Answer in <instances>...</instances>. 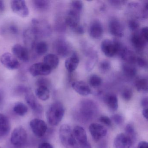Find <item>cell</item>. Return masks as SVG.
<instances>
[{"label": "cell", "instance_id": "obj_1", "mask_svg": "<svg viewBox=\"0 0 148 148\" xmlns=\"http://www.w3.org/2000/svg\"><path fill=\"white\" fill-rule=\"evenodd\" d=\"M98 112V107L94 101L84 99L80 102L78 108L77 117L83 122H88L95 118Z\"/></svg>", "mask_w": 148, "mask_h": 148}, {"label": "cell", "instance_id": "obj_2", "mask_svg": "<svg viewBox=\"0 0 148 148\" xmlns=\"http://www.w3.org/2000/svg\"><path fill=\"white\" fill-rule=\"evenodd\" d=\"M64 113V107L61 102L57 101L53 103L47 111L48 123L53 126L58 125L62 121Z\"/></svg>", "mask_w": 148, "mask_h": 148}, {"label": "cell", "instance_id": "obj_3", "mask_svg": "<svg viewBox=\"0 0 148 148\" xmlns=\"http://www.w3.org/2000/svg\"><path fill=\"white\" fill-rule=\"evenodd\" d=\"M59 137L60 142L65 148H79L73 130L68 125L64 124L60 126Z\"/></svg>", "mask_w": 148, "mask_h": 148}, {"label": "cell", "instance_id": "obj_4", "mask_svg": "<svg viewBox=\"0 0 148 148\" xmlns=\"http://www.w3.org/2000/svg\"><path fill=\"white\" fill-rule=\"evenodd\" d=\"M73 132L79 148H92L90 144L88 141L86 132L83 127L76 125L73 128Z\"/></svg>", "mask_w": 148, "mask_h": 148}, {"label": "cell", "instance_id": "obj_5", "mask_svg": "<svg viewBox=\"0 0 148 148\" xmlns=\"http://www.w3.org/2000/svg\"><path fill=\"white\" fill-rule=\"evenodd\" d=\"M27 139V133L24 128L19 126L15 128L12 132L11 142L16 147H21L24 145Z\"/></svg>", "mask_w": 148, "mask_h": 148}, {"label": "cell", "instance_id": "obj_6", "mask_svg": "<svg viewBox=\"0 0 148 148\" xmlns=\"http://www.w3.org/2000/svg\"><path fill=\"white\" fill-rule=\"evenodd\" d=\"M89 130L92 138L96 142L100 141L107 134L106 128L98 123L91 124L89 126Z\"/></svg>", "mask_w": 148, "mask_h": 148}, {"label": "cell", "instance_id": "obj_7", "mask_svg": "<svg viewBox=\"0 0 148 148\" xmlns=\"http://www.w3.org/2000/svg\"><path fill=\"white\" fill-rule=\"evenodd\" d=\"M13 12L22 18H26L29 14V11L25 1L23 0L12 1L11 3Z\"/></svg>", "mask_w": 148, "mask_h": 148}, {"label": "cell", "instance_id": "obj_8", "mask_svg": "<svg viewBox=\"0 0 148 148\" xmlns=\"http://www.w3.org/2000/svg\"><path fill=\"white\" fill-rule=\"evenodd\" d=\"M30 125L33 133L39 137L43 136L47 130L46 123L39 119H32L30 122Z\"/></svg>", "mask_w": 148, "mask_h": 148}, {"label": "cell", "instance_id": "obj_9", "mask_svg": "<svg viewBox=\"0 0 148 148\" xmlns=\"http://www.w3.org/2000/svg\"><path fill=\"white\" fill-rule=\"evenodd\" d=\"M0 62L4 66L9 70H16L20 66L18 60L9 53H5L2 54L0 58Z\"/></svg>", "mask_w": 148, "mask_h": 148}, {"label": "cell", "instance_id": "obj_10", "mask_svg": "<svg viewBox=\"0 0 148 148\" xmlns=\"http://www.w3.org/2000/svg\"><path fill=\"white\" fill-rule=\"evenodd\" d=\"M132 139L125 133L118 134L113 142L114 148H130L134 143Z\"/></svg>", "mask_w": 148, "mask_h": 148}, {"label": "cell", "instance_id": "obj_11", "mask_svg": "<svg viewBox=\"0 0 148 148\" xmlns=\"http://www.w3.org/2000/svg\"><path fill=\"white\" fill-rule=\"evenodd\" d=\"M51 71V69L44 63L34 64L29 68L30 73L34 77L40 75L47 76L50 74Z\"/></svg>", "mask_w": 148, "mask_h": 148}, {"label": "cell", "instance_id": "obj_12", "mask_svg": "<svg viewBox=\"0 0 148 148\" xmlns=\"http://www.w3.org/2000/svg\"><path fill=\"white\" fill-rule=\"evenodd\" d=\"M12 52L14 56L20 60L25 62L29 61V53L28 49L20 44L14 45L12 48Z\"/></svg>", "mask_w": 148, "mask_h": 148}, {"label": "cell", "instance_id": "obj_13", "mask_svg": "<svg viewBox=\"0 0 148 148\" xmlns=\"http://www.w3.org/2000/svg\"><path fill=\"white\" fill-rule=\"evenodd\" d=\"M101 50L104 54L109 58L114 57L117 54V50L114 41L105 39L101 43Z\"/></svg>", "mask_w": 148, "mask_h": 148}, {"label": "cell", "instance_id": "obj_14", "mask_svg": "<svg viewBox=\"0 0 148 148\" xmlns=\"http://www.w3.org/2000/svg\"><path fill=\"white\" fill-rule=\"evenodd\" d=\"M25 99L27 103L33 110L36 113H41L43 112V108L42 106L38 102L37 99L33 93L29 90L25 94Z\"/></svg>", "mask_w": 148, "mask_h": 148}, {"label": "cell", "instance_id": "obj_15", "mask_svg": "<svg viewBox=\"0 0 148 148\" xmlns=\"http://www.w3.org/2000/svg\"><path fill=\"white\" fill-rule=\"evenodd\" d=\"M11 124L8 117L0 113V139L6 137L10 133Z\"/></svg>", "mask_w": 148, "mask_h": 148}, {"label": "cell", "instance_id": "obj_16", "mask_svg": "<svg viewBox=\"0 0 148 148\" xmlns=\"http://www.w3.org/2000/svg\"><path fill=\"white\" fill-rule=\"evenodd\" d=\"M80 13L71 9L68 12L65 19V24L73 29L79 25L80 20Z\"/></svg>", "mask_w": 148, "mask_h": 148}, {"label": "cell", "instance_id": "obj_17", "mask_svg": "<svg viewBox=\"0 0 148 148\" xmlns=\"http://www.w3.org/2000/svg\"><path fill=\"white\" fill-rule=\"evenodd\" d=\"M53 48L58 55L63 57L67 56L70 51L69 45L62 39L58 40L54 42Z\"/></svg>", "mask_w": 148, "mask_h": 148}, {"label": "cell", "instance_id": "obj_18", "mask_svg": "<svg viewBox=\"0 0 148 148\" xmlns=\"http://www.w3.org/2000/svg\"><path fill=\"white\" fill-rule=\"evenodd\" d=\"M109 27L110 32L113 36L119 38L123 36V28L119 21L115 19L112 20L109 23Z\"/></svg>", "mask_w": 148, "mask_h": 148}, {"label": "cell", "instance_id": "obj_19", "mask_svg": "<svg viewBox=\"0 0 148 148\" xmlns=\"http://www.w3.org/2000/svg\"><path fill=\"white\" fill-rule=\"evenodd\" d=\"M72 87L77 93L81 96H88L91 93L90 88L84 81H75L72 84Z\"/></svg>", "mask_w": 148, "mask_h": 148}, {"label": "cell", "instance_id": "obj_20", "mask_svg": "<svg viewBox=\"0 0 148 148\" xmlns=\"http://www.w3.org/2000/svg\"><path fill=\"white\" fill-rule=\"evenodd\" d=\"M104 101L111 111H116L118 109V99L116 95L115 94L112 93L107 94L105 97Z\"/></svg>", "mask_w": 148, "mask_h": 148}, {"label": "cell", "instance_id": "obj_21", "mask_svg": "<svg viewBox=\"0 0 148 148\" xmlns=\"http://www.w3.org/2000/svg\"><path fill=\"white\" fill-rule=\"evenodd\" d=\"M90 36L94 39H98L102 36L103 28L101 23L98 21L92 22L89 29Z\"/></svg>", "mask_w": 148, "mask_h": 148}, {"label": "cell", "instance_id": "obj_22", "mask_svg": "<svg viewBox=\"0 0 148 148\" xmlns=\"http://www.w3.org/2000/svg\"><path fill=\"white\" fill-rule=\"evenodd\" d=\"M79 64V59L76 53H73L71 57L66 60L65 66L69 72L72 73L75 71Z\"/></svg>", "mask_w": 148, "mask_h": 148}, {"label": "cell", "instance_id": "obj_23", "mask_svg": "<svg viewBox=\"0 0 148 148\" xmlns=\"http://www.w3.org/2000/svg\"><path fill=\"white\" fill-rule=\"evenodd\" d=\"M44 63L53 70L58 67L59 64V59L56 54L50 53L44 57Z\"/></svg>", "mask_w": 148, "mask_h": 148}, {"label": "cell", "instance_id": "obj_24", "mask_svg": "<svg viewBox=\"0 0 148 148\" xmlns=\"http://www.w3.org/2000/svg\"><path fill=\"white\" fill-rule=\"evenodd\" d=\"M131 41L134 47L138 50L143 49L148 42L139 34H133L132 37Z\"/></svg>", "mask_w": 148, "mask_h": 148}, {"label": "cell", "instance_id": "obj_25", "mask_svg": "<svg viewBox=\"0 0 148 148\" xmlns=\"http://www.w3.org/2000/svg\"><path fill=\"white\" fill-rule=\"evenodd\" d=\"M36 96L40 100L46 101L50 98V92L49 87L46 86H38L35 90Z\"/></svg>", "mask_w": 148, "mask_h": 148}, {"label": "cell", "instance_id": "obj_26", "mask_svg": "<svg viewBox=\"0 0 148 148\" xmlns=\"http://www.w3.org/2000/svg\"><path fill=\"white\" fill-rule=\"evenodd\" d=\"M32 48L34 49L35 52L38 55L42 56L46 53L48 51V45L45 41H39L35 43Z\"/></svg>", "mask_w": 148, "mask_h": 148}, {"label": "cell", "instance_id": "obj_27", "mask_svg": "<svg viewBox=\"0 0 148 148\" xmlns=\"http://www.w3.org/2000/svg\"><path fill=\"white\" fill-rule=\"evenodd\" d=\"M135 86L138 91L147 92H148V80L145 78L138 79L135 83Z\"/></svg>", "mask_w": 148, "mask_h": 148}, {"label": "cell", "instance_id": "obj_28", "mask_svg": "<svg viewBox=\"0 0 148 148\" xmlns=\"http://www.w3.org/2000/svg\"><path fill=\"white\" fill-rule=\"evenodd\" d=\"M98 60V55L96 52H92L89 56L86 62V69L88 71H90L94 68Z\"/></svg>", "mask_w": 148, "mask_h": 148}, {"label": "cell", "instance_id": "obj_29", "mask_svg": "<svg viewBox=\"0 0 148 148\" xmlns=\"http://www.w3.org/2000/svg\"><path fill=\"white\" fill-rule=\"evenodd\" d=\"M13 110L17 115L20 116H24L27 112L28 108L23 103L18 102L14 105Z\"/></svg>", "mask_w": 148, "mask_h": 148}, {"label": "cell", "instance_id": "obj_30", "mask_svg": "<svg viewBox=\"0 0 148 148\" xmlns=\"http://www.w3.org/2000/svg\"><path fill=\"white\" fill-rule=\"evenodd\" d=\"M123 70L124 74L130 77H134L136 74V69L131 64H125L123 66Z\"/></svg>", "mask_w": 148, "mask_h": 148}, {"label": "cell", "instance_id": "obj_31", "mask_svg": "<svg viewBox=\"0 0 148 148\" xmlns=\"http://www.w3.org/2000/svg\"><path fill=\"white\" fill-rule=\"evenodd\" d=\"M34 7L38 10L44 11L46 10L49 8V1H44V0H37L34 1Z\"/></svg>", "mask_w": 148, "mask_h": 148}, {"label": "cell", "instance_id": "obj_32", "mask_svg": "<svg viewBox=\"0 0 148 148\" xmlns=\"http://www.w3.org/2000/svg\"><path fill=\"white\" fill-rule=\"evenodd\" d=\"M102 79L97 75H92L89 79V84L93 88L99 87L102 84Z\"/></svg>", "mask_w": 148, "mask_h": 148}, {"label": "cell", "instance_id": "obj_33", "mask_svg": "<svg viewBox=\"0 0 148 148\" xmlns=\"http://www.w3.org/2000/svg\"><path fill=\"white\" fill-rule=\"evenodd\" d=\"M125 134L130 137L133 142L136 140V133L134 125L131 123L128 124L125 126Z\"/></svg>", "mask_w": 148, "mask_h": 148}, {"label": "cell", "instance_id": "obj_34", "mask_svg": "<svg viewBox=\"0 0 148 148\" xmlns=\"http://www.w3.org/2000/svg\"><path fill=\"white\" fill-rule=\"evenodd\" d=\"M110 63L107 60H103L100 62L99 64V70L102 73H106L108 72L111 69Z\"/></svg>", "mask_w": 148, "mask_h": 148}, {"label": "cell", "instance_id": "obj_35", "mask_svg": "<svg viewBox=\"0 0 148 148\" xmlns=\"http://www.w3.org/2000/svg\"><path fill=\"white\" fill-rule=\"evenodd\" d=\"M83 2L80 1H74L71 4V9L81 13L83 10Z\"/></svg>", "mask_w": 148, "mask_h": 148}, {"label": "cell", "instance_id": "obj_36", "mask_svg": "<svg viewBox=\"0 0 148 148\" xmlns=\"http://www.w3.org/2000/svg\"><path fill=\"white\" fill-rule=\"evenodd\" d=\"M111 120L117 125H121L123 124L124 121L123 117L119 114H113L112 116Z\"/></svg>", "mask_w": 148, "mask_h": 148}, {"label": "cell", "instance_id": "obj_37", "mask_svg": "<svg viewBox=\"0 0 148 148\" xmlns=\"http://www.w3.org/2000/svg\"><path fill=\"white\" fill-rule=\"evenodd\" d=\"M132 96H133V92L130 89H125L122 92V97L125 101H130L131 99Z\"/></svg>", "mask_w": 148, "mask_h": 148}, {"label": "cell", "instance_id": "obj_38", "mask_svg": "<svg viewBox=\"0 0 148 148\" xmlns=\"http://www.w3.org/2000/svg\"><path fill=\"white\" fill-rule=\"evenodd\" d=\"M99 121L106 125L111 127L112 126V123L111 119L106 116H102L99 117Z\"/></svg>", "mask_w": 148, "mask_h": 148}, {"label": "cell", "instance_id": "obj_39", "mask_svg": "<svg viewBox=\"0 0 148 148\" xmlns=\"http://www.w3.org/2000/svg\"><path fill=\"white\" fill-rule=\"evenodd\" d=\"M129 26L132 31H136L139 28V24L137 21L135 20H131L129 23Z\"/></svg>", "mask_w": 148, "mask_h": 148}, {"label": "cell", "instance_id": "obj_40", "mask_svg": "<svg viewBox=\"0 0 148 148\" xmlns=\"http://www.w3.org/2000/svg\"><path fill=\"white\" fill-rule=\"evenodd\" d=\"M50 83L48 79L45 78H41L38 79L36 82V84L37 86H46L49 87Z\"/></svg>", "mask_w": 148, "mask_h": 148}, {"label": "cell", "instance_id": "obj_41", "mask_svg": "<svg viewBox=\"0 0 148 148\" xmlns=\"http://www.w3.org/2000/svg\"><path fill=\"white\" fill-rule=\"evenodd\" d=\"M141 36L148 42V27H144L141 29L140 34Z\"/></svg>", "mask_w": 148, "mask_h": 148}, {"label": "cell", "instance_id": "obj_42", "mask_svg": "<svg viewBox=\"0 0 148 148\" xmlns=\"http://www.w3.org/2000/svg\"><path fill=\"white\" fill-rule=\"evenodd\" d=\"M29 90H29V88L25 86H18L16 89V92L19 94L25 93V94Z\"/></svg>", "mask_w": 148, "mask_h": 148}, {"label": "cell", "instance_id": "obj_43", "mask_svg": "<svg viewBox=\"0 0 148 148\" xmlns=\"http://www.w3.org/2000/svg\"><path fill=\"white\" fill-rule=\"evenodd\" d=\"M136 63H137V64L141 67H146L147 66V62L145 60L141 58H137L136 59Z\"/></svg>", "mask_w": 148, "mask_h": 148}, {"label": "cell", "instance_id": "obj_44", "mask_svg": "<svg viewBox=\"0 0 148 148\" xmlns=\"http://www.w3.org/2000/svg\"><path fill=\"white\" fill-rule=\"evenodd\" d=\"M141 106L143 109H148V99L147 97H144L141 100Z\"/></svg>", "mask_w": 148, "mask_h": 148}, {"label": "cell", "instance_id": "obj_45", "mask_svg": "<svg viewBox=\"0 0 148 148\" xmlns=\"http://www.w3.org/2000/svg\"><path fill=\"white\" fill-rule=\"evenodd\" d=\"M38 148H53V147L51 144L45 142L40 144L39 145Z\"/></svg>", "mask_w": 148, "mask_h": 148}, {"label": "cell", "instance_id": "obj_46", "mask_svg": "<svg viewBox=\"0 0 148 148\" xmlns=\"http://www.w3.org/2000/svg\"><path fill=\"white\" fill-rule=\"evenodd\" d=\"M73 30H74V32H76L78 34H83L84 32V28H83V27L81 26V25H79Z\"/></svg>", "mask_w": 148, "mask_h": 148}, {"label": "cell", "instance_id": "obj_47", "mask_svg": "<svg viewBox=\"0 0 148 148\" xmlns=\"http://www.w3.org/2000/svg\"><path fill=\"white\" fill-rule=\"evenodd\" d=\"M137 148H148V144L145 141H141L138 143Z\"/></svg>", "mask_w": 148, "mask_h": 148}, {"label": "cell", "instance_id": "obj_48", "mask_svg": "<svg viewBox=\"0 0 148 148\" xmlns=\"http://www.w3.org/2000/svg\"><path fill=\"white\" fill-rule=\"evenodd\" d=\"M98 148H107V144L106 141H103L99 145Z\"/></svg>", "mask_w": 148, "mask_h": 148}, {"label": "cell", "instance_id": "obj_49", "mask_svg": "<svg viewBox=\"0 0 148 148\" xmlns=\"http://www.w3.org/2000/svg\"><path fill=\"white\" fill-rule=\"evenodd\" d=\"M148 109H143L142 113H143V116L146 119H148Z\"/></svg>", "mask_w": 148, "mask_h": 148}, {"label": "cell", "instance_id": "obj_50", "mask_svg": "<svg viewBox=\"0 0 148 148\" xmlns=\"http://www.w3.org/2000/svg\"><path fill=\"white\" fill-rule=\"evenodd\" d=\"M5 9V4L2 1H0V12H4Z\"/></svg>", "mask_w": 148, "mask_h": 148}, {"label": "cell", "instance_id": "obj_51", "mask_svg": "<svg viewBox=\"0 0 148 148\" xmlns=\"http://www.w3.org/2000/svg\"><path fill=\"white\" fill-rule=\"evenodd\" d=\"M4 99V94L3 91L0 90V104L3 103Z\"/></svg>", "mask_w": 148, "mask_h": 148}, {"label": "cell", "instance_id": "obj_52", "mask_svg": "<svg viewBox=\"0 0 148 148\" xmlns=\"http://www.w3.org/2000/svg\"><path fill=\"white\" fill-rule=\"evenodd\" d=\"M0 148H1V147H0Z\"/></svg>", "mask_w": 148, "mask_h": 148}]
</instances>
